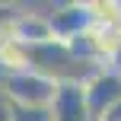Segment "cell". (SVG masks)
<instances>
[{
  "instance_id": "cell-1",
  "label": "cell",
  "mask_w": 121,
  "mask_h": 121,
  "mask_svg": "<svg viewBox=\"0 0 121 121\" xmlns=\"http://www.w3.org/2000/svg\"><path fill=\"white\" fill-rule=\"evenodd\" d=\"M57 80L45 77L38 70H22V73H0V96L13 108H51L57 96Z\"/></svg>"
},
{
  "instance_id": "cell-2",
  "label": "cell",
  "mask_w": 121,
  "mask_h": 121,
  "mask_svg": "<svg viewBox=\"0 0 121 121\" xmlns=\"http://www.w3.org/2000/svg\"><path fill=\"white\" fill-rule=\"evenodd\" d=\"M48 19L54 29L57 42H70V38L83 35L92 29V13H89V0H70V3H54L48 6Z\"/></svg>"
},
{
  "instance_id": "cell-3",
  "label": "cell",
  "mask_w": 121,
  "mask_h": 121,
  "mask_svg": "<svg viewBox=\"0 0 121 121\" xmlns=\"http://www.w3.org/2000/svg\"><path fill=\"white\" fill-rule=\"evenodd\" d=\"M83 89H86V102H89L92 121H99L112 105L121 102V73L102 67L96 77H89V80L83 83Z\"/></svg>"
},
{
  "instance_id": "cell-4",
  "label": "cell",
  "mask_w": 121,
  "mask_h": 121,
  "mask_svg": "<svg viewBox=\"0 0 121 121\" xmlns=\"http://www.w3.org/2000/svg\"><path fill=\"white\" fill-rule=\"evenodd\" d=\"M13 38H19V42L29 45V48L57 42V38H54V29H51V19H48V10L22 6L19 16H16V22H13Z\"/></svg>"
},
{
  "instance_id": "cell-5",
  "label": "cell",
  "mask_w": 121,
  "mask_h": 121,
  "mask_svg": "<svg viewBox=\"0 0 121 121\" xmlns=\"http://www.w3.org/2000/svg\"><path fill=\"white\" fill-rule=\"evenodd\" d=\"M48 115H51V121H92L83 83H60Z\"/></svg>"
},
{
  "instance_id": "cell-6",
  "label": "cell",
  "mask_w": 121,
  "mask_h": 121,
  "mask_svg": "<svg viewBox=\"0 0 121 121\" xmlns=\"http://www.w3.org/2000/svg\"><path fill=\"white\" fill-rule=\"evenodd\" d=\"M19 10H22L19 3H0V42L13 38V22H16Z\"/></svg>"
},
{
  "instance_id": "cell-7",
  "label": "cell",
  "mask_w": 121,
  "mask_h": 121,
  "mask_svg": "<svg viewBox=\"0 0 121 121\" xmlns=\"http://www.w3.org/2000/svg\"><path fill=\"white\" fill-rule=\"evenodd\" d=\"M13 121H51L48 108H16Z\"/></svg>"
},
{
  "instance_id": "cell-8",
  "label": "cell",
  "mask_w": 121,
  "mask_h": 121,
  "mask_svg": "<svg viewBox=\"0 0 121 121\" xmlns=\"http://www.w3.org/2000/svg\"><path fill=\"white\" fill-rule=\"evenodd\" d=\"M13 115H16V108H13V105L0 96V121H13Z\"/></svg>"
},
{
  "instance_id": "cell-9",
  "label": "cell",
  "mask_w": 121,
  "mask_h": 121,
  "mask_svg": "<svg viewBox=\"0 0 121 121\" xmlns=\"http://www.w3.org/2000/svg\"><path fill=\"white\" fill-rule=\"evenodd\" d=\"M99 121H121V102H118V105H112V108L105 112V115L99 118Z\"/></svg>"
}]
</instances>
